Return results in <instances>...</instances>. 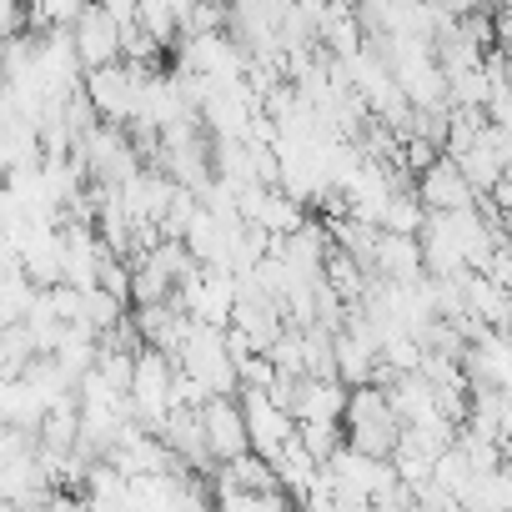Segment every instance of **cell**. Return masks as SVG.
I'll list each match as a JSON object with an SVG mask.
<instances>
[{
  "label": "cell",
  "mask_w": 512,
  "mask_h": 512,
  "mask_svg": "<svg viewBox=\"0 0 512 512\" xmlns=\"http://www.w3.org/2000/svg\"><path fill=\"white\" fill-rule=\"evenodd\" d=\"M156 442L171 452L176 467H186V472H196V477L211 482L216 462H211V452H206V432H201L196 407H171V412L161 417V427H156Z\"/></svg>",
  "instance_id": "cell-8"
},
{
  "label": "cell",
  "mask_w": 512,
  "mask_h": 512,
  "mask_svg": "<svg viewBox=\"0 0 512 512\" xmlns=\"http://www.w3.org/2000/svg\"><path fill=\"white\" fill-rule=\"evenodd\" d=\"M171 196H176L171 176H161V171H146V166H141L131 181H121V186H116V201L126 206V216H131V221H151V226L166 216Z\"/></svg>",
  "instance_id": "cell-14"
},
{
  "label": "cell",
  "mask_w": 512,
  "mask_h": 512,
  "mask_svg": "<svg viewBox=\"0 0 512 512\" xmlns=\"http://www.w3.org/2000/svg\"><path fill=\"white\" fill-rule=\"evenodd\" d=\"M372 277H382V282H417V277H427V272H422V246H417V236L377 231Z\"/></svg>",
  "instance_id": "cell-15"
},
{
  "label": "cell",
  "mask_w": 512,
  "mask_h": 512,
  "mask_svg": "<svg viewBox=\"0 0 512 512\" xmlns=\"http://www.w3.org/2000/svg\"><path fill=\"white\" fill-rule=\"evenodd\" d=\"M181 76H196V81H246V51L226 31L181 36Z\"/></svg>",
  "instance_id": "cell-6"
},
{
  "label": "cell",
  "mask_w": 512,
  "mask_h": 512,
  "mask_svg": "<svg viewBox=\"0 0 512 512\" xmlns=\"http://www.w3.org/2000/svg\"><path fill=\"white\" fill-rule=\"evenodd\" d=\"M196 417H201V432H206V452H211V462H231V457L246 452V427H241V407H236V397H206V402L196 407Z\"/></svg>",
  "instance_id": "cell-10"
},
{
  "label": "cell",
  "mask_w": 512,
  "mask_h": 512,
  "mask_svg": "<svg viewBox=\"0 0 512 512\" xmlns=\"http://www.w3.org/2000/svg\"><path fill=\"white\" fill-rule=\"evenodd\" d=\"M236 216L246 226H256V231H267V236H287V231H297L307 221L302 206L282 186H241L236 191Z\"/></svg>",
  "instance_id": "cell-9"
},
{
  "label": "cell",
  "mask_w": 512,
  "mask_h": 512,
  "mask_svg": "<svg viewBox=\"0 0 512 512\" xmlns=\"http://www.w3.org/2000/svg\"><path fill=\"white\" fill-rule=\"evenodd\" d=\"M236 407H241V427H246V452L277 462V452L297 437L292 412L272 407L267 392H256V387H236Z\"/></svg>",
  "instance_id": "cell-5"
},
{
  "label": "cell",
  "mask_w": 512,
  "mask_h": 512,
  "mask_svg": "<svg viewBox=\"0 0 512 512\" xmlns=\"http://www.w3.org/2000/svg\"><path fill=\"white\" fill-rule=\"evenodd\" d=\"M211 482H221V487H241V492H282L272 462H267V457H256V452H241V457H231V462H216Z\"/></svg>",
  "instance_id": "cell-18"
},
{
  "label": "cell",
  "mask_w": 512,
  "mask_h": 512,
  "mask_svg": "<svg viewBox=\"0 0 512 512\" xmlns=\"http://www.w3.org/2000/svg\"><path fill=\"white\" fill-rule=\"evenodd\" d=\"M81 502L86 512H131V487L111 462H91L81 477Z\"/></svg>",
  "instance_id": "cell-17"
},
{
  "label": "cell",
  "mask_w": 512,
  "mask_h": 512,
  "mask_svg": "<svg viewBox=\"0 0 512 512\" xmlns=\"http://www.w3.org/2000/svg\"><path fill=\"white\" fill-rule=\"evenodd\" d=\"M76 166H81L96 186H111V191H116L121 181H131V176L141 171V156H136L126 126H106V121H96V126L76 141Z\"/></svg>",
  "instance_id": "cell-2"
},
{
  "label": "cell",
  "mask_w": 512,
  "mask_h": 512,
  "mask_svg": "<svg viewBox=\"0 0 512 512\" xmlns=\"http://www.w3.org/2000/svg\"><path fill=\"white\" fill-rule=\"evenodd\" d=\"M467 432L487 437V442H507V427H512V402L502 387H467V417H462Z\"/></svg>",
  "instance_id": "cell-16"
},
{
  "label": "cell",
  "mask_w": 512,
  "mask_h": 512,
  "mask_svg": "<svg viewBox=\"0 0 512 512\" xmlns=\"http://www.w3.org/2000/svg\"><path fill=\"white\" fill-rule=\"evenodd\" d=\"M216 6H226V0H216Z\"/></svg>",
  "instance_id": "cell-21"
},
{
  "label": "cell",
  "mask_w": 512,
  "mask_h": 512,
  "mask_svg": "<svg viewBox=\"0 0 512 512\" xmlns=\"http://www.w3.org/2000/svg\"><path fill=\"white\" fill-rule=\"evenodd\" d=\"M216 487L211 512H287V492H241V487Z\"/></svg>",
  "instance_id": "cell-19"
},
{
  "label": "cell",
  "mask_w": 512,
  "mask_h": 512,
  "mask_svg": "<svg viewBox=\"0 0 512 512\" xmlns=\"http://www.w3.org/2000/svg\"><path fill=\"white\" fill-rule=\"evenodd\" d=\"M402 422L387 407V392L377 382L347 387V407H342V442L362 457H392Z\"/></svg>",
  "instance_id": "cell-1"
},
{
  "label": "cell",
  "mask_w": 512,
  "mask_h": 512,
  "mask_svg": "<svg viewBox=\"0 0 512 512\" xmlns=\"http://www.w3.org/2000/svg\"><path fill=\"white\" fill-rule=\"evenodd\" d=\"M141 76L146 66H126V61H111L101 71H86V106L96 111V121L106 126H126L136 116V96H141Z\"/></svg>",
  "instance_id": "cell-4"
},
{
  "label": "cell",
  "mask_w": 512,
  "mask_h": 512,
  "mask_svg": "<svg viewBox=\"0 0 512 512\" xmlns=\"http://www.w3.org/2000/svg\"><path fill=\"white\" fill-rule=\"evenodd\" d=\"M66 36H71V51H76L81 71H101V66L121 61V21L111 11H101L96 0H86L81 16L66 26Z\"/></svg>",
  "instance_id": "cell-7"
},
{
  "label": "cell",
  "mask_w": 512,
  "mask_h": 512,
  "mask_svg": "<svg viewBox=\"0 0 512 512\" xmlns=\"http://www.w3.org/2000/svg\"><path fill=\"white\" fill-rule=\"evenodd\" d=\"M457 367H462L467 387H502V392H507V382H512V357H507L502 332H477V337L462 347Z\"/></svg>",
  "instance_id": "cell-11"
},
{
  "label": "cell",
  "mask_w": 512,
  "mask_h": 512,
  "mask_svg": "<svg viewBox=\"0 0 512 512\" xmlns=\"http://www.w3.org/2000/svg\"><path fill=\"white\" fill-rule=\"evenodd\" d=\"M342 407H347V387L337 377L317 382V377H292V422H342Z\"/></svg>",
  "instance_id": "cell-13"
},
{
  "label": "cell",
  "mask_w": 512,
  "mask_h": 512,
  "mask_svg": "<svg viewBox=\"0 0 512 512\" xmlns=\"http://www.w3.org/2000/svg\"><path fill=\"white\" fill-rule=\"evenodd\" d=\"M297 442H302L317 462H327V457L342 447V422H297Z\"/></svg>",
  "instance_id": "cell-20"
},
{
  "label": "cell",
  "mask_w": 512,
  "mask_h": 512,
  "mask_svg": "<svg viewBox=\"0 0 512 512\" xmlns=\"http://www.w3.org/2000/svg\"><path fill=\"white\" fill-rule=\"evenodd\" d=\"M417 201L422 211H467L477 206V191L462 181V171L447 156H437L427 171H417Z\"/></svg>",
  "instance_id": "cell-12"
},
{
  "label": "cell",
  "mask_w": 512,
  "mask_h": 512,
  "mask_svg": "<svg viewBox=\"0 0 512 512\" xmlns=\"http://www.w3.org/2000/svg\"><path fill=\"white\" fill-rule=\"evenodd\" d=\"M126 402H131L136 427H146V432L161 427V417L171 412V357L166 352H156V347L136 352L131 382H126Z\"/></svg>",
  "instance_id": "cell-3"
}]
</instances>
